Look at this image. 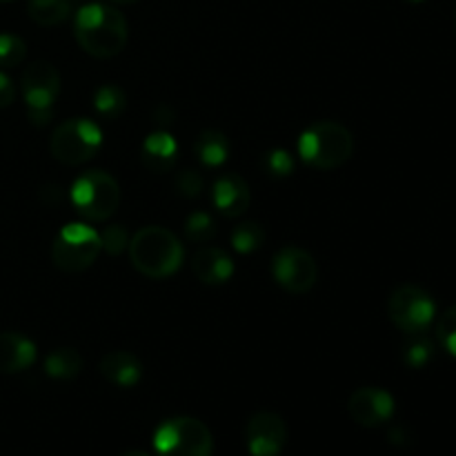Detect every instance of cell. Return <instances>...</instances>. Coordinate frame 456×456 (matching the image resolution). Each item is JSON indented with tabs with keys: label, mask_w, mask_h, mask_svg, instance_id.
<instances>
[{
	"label": "cell",
	"mask_w": 456,
	"mask_h": 456,
	"mask_svg": "<svg viewBox=\"0 0 456 456\" xmlns=\"http://www.w3.org/2000/svg\"><path fill=\"white\" fill-rule=\"evenodd\" d=\"M129 261L147 279H167L181 270L185 249L174 232L147 225L129 239Z\"/></svg>",
	"instance_id": "obj_2"
},
{
	"label": "cell",
	"mask_w": 456,
	"mask_h": 456,
	"mask_svg": "<svg viewBox=\"0 0 456 456\" xmlns=\"http://www.w3.org/2000/svg\"><path fill=\"white\" fill-rule=\"evenodd\" d=\"M123 456H150V454L141 452V450H132V452H125Z\"/></svg>",
	"instance_id": "obj_32"
},
{
	"label": "cell",
	"mask_w": 456,
	"mask_h": 456,
	"mask_svg": "<svg viewBox=\"0 0 456 456\" xmlns=\"http://www.w3.org/2000/svg\"><path fill=\"white\" fill-rule=\"evenodd\" d=\"M203 185H205L203 176H200L199 172H194V169H185V172H181L176 176L178 194L185 196V199H196V196H200Z\"/></svg>",
	"instance_id": "obj_29"
},
{
	"label": "cell",
	"mask_w": 456,
	"mask_h": 456,
	"mask_svg": "<svg viewBox=\"0 0 456 456\" xmlns=\"http://www.w3.org/2000/svg\"><path fill=\"white\" fill-rule=\"evenodd\" d=\"M272 274L274 281L289 294H307L316 285L319 267L307 249L288 245L279 249L272 258Z\"/></svg>",
	"instance_id": "obj_10"
},
{
	"label": "cell",
	"mask_w": 456,
	"mask_h": 456,
	"mask_svg": "<svg viewBox=\"0 0 456 456\" xmlns=\"http://www.w3.org/2000/svg\"><path fill=\"white\" fill-rule=\"evenodd\" d=\"M36 361V343L20 332H0V372L18 374Z\"/></svg>",
	"instance_id": "obj_15"
},
{
	"label": "cell",
	"mask_w": 456,
	"mask_h": 456,
	"mask_svg": "<svg viewBox=\"0 0 456 456\" xmlns=\"http://www.w3.org/2000/svg\"><path fill=\"white\" fill-rule=\"evenodd\" d=\"M102 147V129L96 120L69 118L53 129L49 138V151L62 165H83L92 160Z\"/></svg>",
	"instance_id": "obj_5"
},
{
	"label": "cell",
	"mask_w": 456,
	"mask_h": 456,
	"mask_svg": "<svg viewBox=\"0 0 456 456\" xmlns=\"http://www.w3.org/2000/svg\"><path fill=\"white\" fill-rule=\"evenodd\" d=\"M263 169L272 178H288L294 172V159L285 150H272L263 156Z\"/></svg>",
	"instance_id": "obj_26"
},
{
	"label": "cell",
	"mask_w": 456,
	"mask_h": 456,
	"mask_svg": "<svg viewBox=\"0 0 456 456\" xmlns=\"http://www.w3.org/2000/svg\"><path fill=\"white\" fill-rule=\"evenodd\" d=\"M27 13L40 27L62 25L71 16V0H29Z\"/></svg>",
	"instance_id": "obj_20"
},
{
	"label": "cell",
	"mask_w": 456,
	"mask_h": 456,
	"mask_svg": "<svg viewBox=\"0 0 456 456\" xmlns=\"http://www.w3.org/2000/svg\"><path fill=\"white\" fill-rule=\"evenodd\" d=\"M71 205L83 218L92 223L107 221L114 216L120 205V187L111 174L92 169L76 178L71 185Z\"/></svg>",
	"instance_id": "obj_4"
},
{
	"label": "cell",
	"mask_w": 456,
	"mask_h": 456,
	"mask_svg": "<svg viewBox=\"0 0 456 456\" xmlns=\"http://www.w3.org/2000/svg\"><path fill=\"white\" fill-rule=\"evenodd\" d=\"M101 374L118 387H134L142 377V363L136 354L125 350L110 352L101 361Z\"/></svg>",
	"instance_id": "obj_17"
},
{
	"label": "cell",
	"mask_w": 456,
	"mask_h": 456,
	"mask_svg": "<svg viewBox=\"0 0 456 456\" xmlns=\"http://www.w3.org/2000/svg\"><path fill=\"white\" fill-rule=\"evenodd\" d=\"M178 156V142L165 129L151 132L141 145V160L150 172L165 174L174 167Z\"/></svg>",
	"instance_id": "obj_16"
},
{
	"label": "cell",
	"mask_w": 456,
	"mask_h": 456,
	"mask_svg": "<svg viewBox=\"0 0 456 456\" xmlns=\"http://www.w3.org/2000/svg\"><path fill=\"white\" fill-rule=\"evenodd\" d=\"M16 98V87L4 71H0V107H9Z\"/></svg>",
	"instance_id": "obj_30"
},
{
	"label": "cell",
	"mask_w": 456,
	"mask_h": 456,
	"mask_svg": "<svg viewBox=\"0 0 456 456\" xmlns=\"http://www.w3.org/2000/svg\"><path fill=\"white\" fill-rule=\"evenodd\" d=\"M191 272L205 285H225L234 276V261L221 248L205 245L191 256Z\"/></svg>",
	"instance_id": "obj_14"
},
{
	"label": "cell",
	"mask_w": 456,
	"mask_h": 456,
	"mask_svg": "<svg viewBox=\"0 0 456 456\" xmlns=\"http://www.w3.org/2000/svg\"><path fill=\"white\" fill-rule=\"evenodd\" d=\"M390 321L403 334H426L436 316V305L426 289L417 285H401L387 301Z\"/></svg>",
	"instance_id": "obj_9"
},
{
	"label": "cell",
	"mask_w": 456,
	"mask_h": 456,
	"mask_svg": "<svg viewBox=\"0 0 456 456\" xmlns=\"http://www.w3.org/2000/svg\"><path fill=\"white\" fill-rule=\"evenodd\" d=\"M212 432L203 421L191 417L167 419L154 432L159 456H212Z\"/></svg>",
	"instance_id": "obj_6"
},
{
	"label": "cell",
	"mask_w": 456,
	"mask_h": 456,
	"mask_svg": "<svg viewBox=\"0 0 456 456\" xmlns=\"http://www.w3.org/2000/svg\"><path fill=\"white\" fill-rule=\"evenodd\" d=\"M194 154L205 167H221L230 159V141L218 129H203L194 141Z\"/></svg>",
	"instance_id": "obj_18"
},
{
	"label": "cell",
	"mask_w": 456,
	"mask_h": 456,
	"mask_svg": "<svg viewBox=\"0 0 456 456\" xmlns=\"http://www.w3.org/2000/svg\"><path fill=\"white\" fill-rule=\"evenodd\" d=\"M249 185L239 176V174H223L214 181L212 187V203L223 216L239 218L243 216L245 209L249 208Z\"/></svg>",
	"instance_id": "obj_13"
},
{
	"label": "cell",
	"mask_w": 456,
	"mask_h": 456,
	"mask_svg": "<svg viewBox=\"0 0 456 456\" xmlns=\"http://www.w3.org/2000/svg\"><path fill=\"white\" fill-rule=\"evenodd\" d=\"M101 254V234L85 223H69L58 232L52 245V261L67 274H80Z\"/></svg>",
	"instance_id": "obj_7"
},
{
	"label": "cell",
	"mask_w": 456,
	"mask_h": 456,
	"mask_svg": "<svg viewBox=\"0 0 456 456\" xmlns=\"http://www.w3.org/2000/svg\"><path fill=\"white\" fill-rule=\"evenodd\" d=\"M27 56V45L16 34H0V67H18Z\"/></svg>",
	"instance_id": "obj_25"
},
{
	"label": "cell",
	"mask_w": 456,
	"mask_h": 456,
	"mask_svg": "<svg viewBox=\"0 0 456 456\" xmlns=\"http://www.w3.org/2000/svg\"><path fill=\"white\" fill-rule=\"evenodd\" d=\"M61 94V74L47 61H36L22 71V96L27 116L34 125H45L53 116V102Z\"/></svg>",
	"instance_id": "obj_8"
},
{
	"label": "cell",
	"mask_w": 456,
	"mask_h": 456,
	"mask_svg": "<svg viewBox=\"0 0 456 456\" xmlns=\"http://www.w3.org/2000/svg\"><path fill=\"white\" fill-rule=\"evenodd\" d=\"M111 3H116V4H132V3H136V0H111Z\"/></svg>",
	"instance_id": "obj_33"
},
{
	"label": "cell",
	"mask_w": 456,
	"mask_h": 456,
	"mask_svg": "<svg viewBox=\"0 0 456 456\" xmlns=\"http://www.w3.org/2000/svg\"><path fill=\"white\" fill-rule=\"evenodd\" d=\"M80 370H83V356L74 347H58V350L49 352L45 359V372L56 381H69V379L78 377Z\"/></svg>",
	"instance_id": "obj_19"
},
{
	"label": "cell",
	"mask_w": 456,
	"mask_h": 456,
	"mask_svg": "<svg viewBox=\"0 0 456 456\" xmlns=\"http://www.w3.org/2000/svg\"><path fill=\"white\" fill-rule=\"evenodd\" d=\"M185 234L194 243H209L216 236V223L208 212H191L185 221Z\"/></svg>",
	"instance_id": "obj_24"
},
{
	"label": "cell",
	"mask_w": 456,
	"mask_h": 456,
	"mask_svg": "<svg viewBox=\"0 0 456 456\" xmlns=\"http://www.w3.org/2000/svg\"><path fill=\"white\" fill-rule=\"evenodd\" d=\"M98 234H101V249H105L111 256H118L129 248V234L123 225H110Z\"/></svg>",
	"instance_id": "obj_28"
},
{
	"label": "cell",
	"mask_w": 456,
	"mask_h": 456,
	"mask_svg": "<svg viewBox=\"0 0 456 456\" xmlns=\"http://www.w3.org/2000/svg\"><path fill=\"white\" fill-rule=\"evenodd\" d=\"M410 3H423V0H410Z\"/></svg>",
	"instance_id": "obj_34"
},
{
	"label": "cell",
	"mask_w": 456,
	"mask_h": 456,
	"mask_svg": "<svg viewBox=\"0 0 456 456\" xmlns=\"http://www.w3.org/2000/svg\"><path fill=\"white\" fill-rule=\"evenodd\" d=\"M347 410L359 426L379 428L390 421L392 414H395V399H392L390 392L381 390V387H359L350 396Z\"/></svg>",
	"instance_id": "obj_12"
},
{
	"label": "cell",
	"mask_w": 456,
	"mask_h": 456,
	"mask_svg": "<svg viewBox=\"0 0 456 456\" xmlns=\"http://www.w3.org/2000/svg\"><path fill=\"white\" fill-rule=\"evenodd\" d=\"M435 359V346L426 334H410V341L403 347V361L410 368H426Z\"/></svg>",
	"instance_id": "obj_23"
},
{
	"label": "cell",
	"mask_w": 456,
	"mask_h": 456,
	"mask_svg": "<svg viewBox=\"0 0 456 456\" xmlns=\"http://www.w3.org/2000/svg\"><path fill=\"white\" fill-rule=\"evenodd\" d=\"M125 105H127V96H125V92L118 85H102L94 94V110L98 111V116L107 120L118 118L125 111Z\"/></svg>",
	"instance_id": "obj_21"
},
{
	"label": "cell",
	"mask_w": 456,
	"mask_h": 456,
	"mask_svg": "<svg viewBox=\"0 0 456 456\" xmlns=\"http://www.w3.org/2000/svg\"><path fill=\"white\" fill-rule=\"evenodd\" d=\"M0 3H12V0H0Z\"/></svg>",
	"instance_id": "obj_35"
},
{
	"label": "cell",
	"mask_w": 456,
	"mask_h": 456,
	"mask_svg": "<svg viewBox=\"0 0 456 456\" xmlns=\"http://www.w3.org/2000/svg\"><path fill=\"white\" fill-rule=\"evenodd\" d=\"M354 151L350 129L337 120H319L298 136V156L305 165L319 172L341 167Z\"/></svg>",
	"instance_id": "obj_3"
},
{
	"label": "cell",
	"mask_w": 456,
	"mask_h": 456,
	"mask_svg": "<svg viewBox=\"0 0 456 456\" xmlns=\"http://www.w3.org/2000/svg\"><path fill=\"white\" fill-rule=\"evenodd\" d=\"M454 29H456V18H454Z\"/></svg>",
	"instance_id": "obj_36"
},
{
	"label": "cell",
	"mask_w": 456,
	"mask_h": 456,
	"mask_svg": "<svg viewBox=\"0 0 456 456\" xmlns=\"http://www.w3.org/2000/svg\"><path fill=\"white\" fill-rule=\"evenodd\" d=\"M74 34L80 49L94 58H114L127 45V20L111 4L89 3L76 12Z\"/></svg>",
	"instance_id": "obj_1"
},
{
	"label": "cell",
	"mask_w": 456,
	"mask_h": 456,
	"mask_svg": "<svg viewBox=\"0 0 456 456\" xmlns=\"http://www.w3.org/2000/svg\"><path fill=\"white\" fill-rule=\"evenodd\" d=\"M436 338H439L441 347L456 359V303L450 310H445L444 316L439 319V325H436Z\"/></svg>",
	"instance_id": "obj_27"
},
{
	"label": "cell",
	"mask_w": 456,
	"mask_h": 456,
	"mask_svg": "<svg viewBox=\"0 0 456 456\" xmlns=\"http://www.w3.org/2000/svg\"><path fill=\"white\" fill-rule=\"evenodd\" d=\"M285 439H288V428L274 412H256L245 428V441L252 456H279Z\"/></svg>",
	"instance_id": "obj_11"
},
{
	"label": "cell",
	"mask_w": 456,
	"mask_h": 456,
	"mask_svg": "<svg viewBox=\"0 0 456 456\" xmlns=\"http://www.w3.org/2000/svg\"><path fill=\"white\" fill-rule=\"evenodd\" d=\"M265 243V230L256 221H245L232 230V248L239 254L256 252Z\"/></svg>",
	"instance_id": "obj_22"
},
{
	"label": "cell",
	"mask_w": 456,
	"mask_h": 456,
	"mask_svg": "<svg viewBox=\"0 0 456 456\" xmlns=\"http://www.w3.org/2000/svg\"><path fill=\"white\" fill-rule=\"evenodd\" d=\"M40 196H43L45 203H49V205H56V203H61L62 199H65V194H62V190H61V187H56V185L43 187V191H40Z\"/></svg>",
	"instance_id": "obj_31"
}]
</instances>
